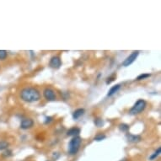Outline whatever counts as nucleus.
Returning <instances> with one entry per match:
<instances>
[{
  "instance_id": "1",
  "label": "nucleus",
  "mask_w": 161,
  "mask_h": 161,
  "mask_svg": "<svg viewBox=\"0 0 161 161\" xmlns=\"http://www.w3.org/2000/svg\"><path fill=\"white\" fill-rule=\"evenodd\" d=\"M20 98L24 101L31 103L38 101L41 98V95L35 88H25L20 91Z\"/></svg>"
},
{
  "instance_id": "2",
  "label": "nucleus",
  "mask_w": 161,
  "mask_h": 161,
  "mask_svg": "<svg viewBox=\"0 0 161 161\" xmlns=\"http://www.w3.org/2000/svg\"><path fill=\"white\" fill-rule=\"evenodd\" d=\"M81 138L79 137H74L69 143H68V153L71 154V155H74L78 153L79 147H80V144H81Z\"/></svg>"
},
{
  "instance_id": "3",
  "label": "nucleus",
  "mask_w": 161,
  "mask_h": 161,
  "mask_svg": "<svg viewBox=\"0 0 161 161\" xmlns=\"http://www.w3.org/2000/svg\"><path fill=\"white\" fill-rule=\"evenodd\" d=\"M146 101L143 100V99H138L136 103L134 104V106L132 107L130 113L132 115H137V114H139L140 112H142L145 108H146Z\"/></svg>"
},
{
  "instance_id": "4",
  "label": "nucleus",
  "mask_w": 161,
  "mask_h": 161,
  "mask_svg": "<svg viewBox=\"0 0 161 161\" xmlns=\"http://www.w3.org/2000/svg\"><path fill=\"white\" fill-rule=\"evenodd\" d=\"M138 54H139V51H133V53H132L129 57H127L124 60L123 62H122V66H124V67H128L129 65H131L133 62L136 60L137 56H138Z\"/></svg>"
},
{
  "instance_id": "5",
  "label": "nucleus",
  "mask_w": 161,
  "mask_h": 161,
  "mask_svg": "<svg viewBox=\"0 0 161 161\" xmlns=\"http://www.w3.org/2000/svg\"><path fill=\"white\" fill-rule=\"evenodd\" d=\"M43 95L47 100H55L56 99V94L53 89L47 88L43 91Z\"/></svg>"
},
{
  "instance_id": "6",
  "label": "nucleus",
  "mask_w": 161,
  "mask_h": 161,
  "mask_svg": "<svg viewBox=\"0 0 161 161\" xmlns=\"http://www.w3.org/2000/svg\"><path fill=\"white\" fill-rule=\"evenodd\" d=\"M34 125V122L32 119L30 118H25L21 121V123H20V127L24 130L26 129H29L30 127H32Z\"/></svg>"
},
{
  "instance_id": "7",
  "label": "nucleus",
  "mask_w": 161,
  "mask_h": 161,
  "mask_svg": "<svg viewBox=\"0 0 161 161\" xmlns=\"http://www.w3.org/2000/svg\"><path fill=\"white\" fill-rule=\"evenodd\" d=\"M62 64L61 59L59 57H52L50 60V66L52 68H59Z\"/></svg>"
},
{
  "instance_id": "8",
  "label": "nucleus",
  "mask_w": 161,
  "mask_h": 161,
  "mask_svg": "<svg viewBox=\"0 0 161 161\" xmlns=\"http://www.w3.org/2000/svg\"><path fill=\"white\" fill-rule=\"evenodd\" d=\"M79 133H80V129L79 128H78V127H73V128H70L68 131L67 135L71 137H78Z\"/></svg>"
},
{
  "instance_id": "9",
  "label": "nucleus",
  "mask_w": 161,
  "mask_h": 161,
  "mask_svg": "<svg viewBox=\"0 0 161 161\" xmlns=\"http://www.w3.org/2000/svg\"><path fill=\"white\" fill-rule=\"evenodd\" d=\"M126 138L129 142L132 143H138L141 140V137L137 136V135H133V134H126Z\"/></svg>"
},
{
  "instance_id": "10",
  "label": "nucleus",
  "mask_w": 161,
  "mask_h": 161,
  "mask_svg": "<svg viewBox=\"0 0 161 161\" xmlns=\"http://www.w3.org/2000/svg\"><path fill=\"white\" fill-rule=\"evenodd\" d=\"M120 89H121V85H116L112 86V88L110 89V90L108 91L107 95H108V96H112V95H115Z\"/></svg>"
},
{
  "instance_id": "11",
  "label": "nucleus",
  "mask_w": 161,
  "mask_h": 161,
  "mask_svg": "<svg viewBox=\"0 0 161 161\" xmlns=\"http://www.w3.org/2000/svg\"><path fill=\"white\" fill-rule=\"evenodd\" d=\"M85 113V109H78L73 113V118L74 120H78L80 116H82Z\"/></svg>"
},
{
  "instance_id": "12",
  "label": "nucleus",
  "mask_w": 161,
  "mask_h": 161,
  "mask_svg": "<svg viewBox=\"0 0 161 161\" xmlns=\"http://www.w3.org/2000/svg\"><path fill=\"white\" fill-rule=\"evenodd\" d=\"M160 152H161V148L160 147V148H158L157 150H156V151H155V152H154V154L149 157V160H155V159L160 155Z\"/></svg>"
},
{
  "instance_id": "13",
  "label": "nucleus",
  "mask_w": 161,
  "mask_h": 161,
  "mask_svg": "<svg viewBox=\"0 0 161 161\" xmlns=\"http://www.w3.org/2000/svg\"><path fill=\"white\" fill-rule=\"evenodd\" d=\"M9 147V143L5 141H0V151L6 150Z\"/></svg>"
},
{
  "instance_id": "14",
  "label": "nucleus",
  "mask_w": 161,
  "mask_h": 161,
  "mask_svg": "<svg viewBox=\"0 0 161 161\" xmlns=\"http://www.w3.org/2000/svg\"><path fill=\"white\" fill-rule=\"evenodd\" d=\"M119 129L122 132H127L129 130V126L127 124L122 123L119 125Z\"/></svg>"
},
{
  "instance_id": "15",
  "label": "nucleus",
  "mask_w": 161,
  "mask_h": 161,
  "mask_svg": "<svg viewBox=\"0 0 161 161\" xmlns=\"http://www.w3.org/2000/svg\"><path fill=\"white\" fill-rule=\"evenodd\" d=\"M7 51L5 50H0V60H5L7 57Z\"/></svg>"
},
{
  "instance_id": "16",
  "label": "nucleus",
  "mask_w": 161,
  "mask_h": 161,
  "mask_svg": "<svg viewBox=\"0 0 161 161\" xmlns=\"http://www.w3.org/2000/svg\"><path fill=\"white\" fill-rule=\"evenodd\" d=\"M106 138V135L105 134H103V133H99V134H97L96 136L95 137V141H98V142H99V141H101V140H103V139H105Z\"/></svg>"
},
{
  "instance_id": "17",
  "label": "nucleus",
  "mask_w": 161,
  "mask_h": 161,
  "mask_svg": "<svg viewBox=\"0 0 161 161\" xmlns=\"http://www.w3.org/2000/svg\"><path fill=\"white\" fill-rule=\"evenodd\" d=\"M150 76H151V74H140L139 76H137V80H143V79H145L147 78H149Z\"/></svg>"
},
{
  "instance_id": "18",
  "label": "nucleus",
  "mask_w": 161,
  "mask_h": 161,
  "mask_svg": "<svg viewBox=\"0 0 161 161\" xmlns=\"http://www.w3.org/2000/svg\"><path fill=\"white\" fill-rule=\"evenodd\" d=\"M95 124L98 127H100V126H103L104 122H103V120L100 119V118H96V119H95Z\"/></svg>"
},
{
  "instance_id": "19",
  "label": "nucleus",
  "mask_w": 161,
  "mask_h": 161,
  "mask_svg": "<svg viewBox=\"0 0 161 161\" xmlns=\"http://www.w3.org/2000/svg\"><path fill=\"white\" fill-rule=\"evenodd\" d=\"M11 155H12V151L9 150V149L5 150L3 154V156H4V157H9V156H11Z\"/></svg>"
},
{
  "instance_id": "20",
  "label": "nucleus",
  "mask_w": 161,
  "mask_h": 161,
  "mask_svg": "<svg viewBox=\"0 0 161 161\" xmlns=\"http://www.w3.org/2000/svg\"><path fill=\"white\" fill-rule=\"evenodd\" d=\"M51 120H52V118L51 117H46V122H45V123L47 124L51 122Z\"/></svg>"
},
{
  "instance_id": "21",
  "label": "nucleus",
  "mask_w": 161,
  "mask_h": 161,
  "mask_svg": "<svg viewBox=\"0 0 161 161\" xmlns=\"http://www.w3.org/2000/svg\"><path fill=\"white\" fill-rule=\"evenodd\" d=\"M47 161H48V160H47Z\"/></svg>"
}]
</instances>
